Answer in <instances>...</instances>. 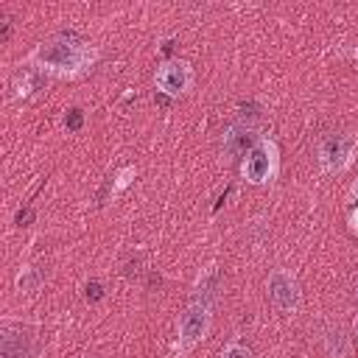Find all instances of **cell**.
I'll return each mask as SVG.
<instances>
[{"label":"cell","instance_id":"obj_9","mask_svg":"<svg viewBox=\"0 0 358 358\" xmlns=\"http://www.w3.org/2000/svg\"><path fill=\"white\" fill-rule=\"evenodd\" d=\"M25 355H28L25 338L20 336V341H17V347H14V336L6 333V336H3V358H25Z\"/></svg>","mask_w":358,"mask_h":358},{"label":"cell","instance_id":"obj_4","mask_svg":"<svg viewBox=\"0 0 358 358\" xmlns=\"http://www.w3.org/2000/svg\"><path fill=\"white\" fill-rule=\"evenodd\" d=\"M266 288H268L271 302H274L282 313L299 310V305H302V291H299V282H296L294 271H288V268H274V271L268 274Z\"/></svg>","mask_w":358,"mask_h":358},{"label":"cell","instance_id":"obj_12","mask_svg":"<svg viewBox=\"0 0 358 358\" xmlns=\"http://www.w3.org/2000/svg\"><path fill=\"white\" fill-rule=\"evenodd\" d=\"M36 282H39V277H36V271H34V268H22V271H20V277H17L20 291H34V288H36Z\"/></svg>","mask_w":358,"mask_h":358},{"label":"cell","instance_id":"obj_18","mask_svg":"<svg viewBox=\"0 0 358 358\" xmlns=\"http://www.w3.org/2000/svg\"><path fill=\"white\" fill-rule=\"evenodd\" d=\"M355 336H358V316H355Z\"/></svg>","mask_w":358,"mask_h":358},{"label":"cell","instance_id":"obj_6","mask_svg":"<svg viewBox=\"0 0 358 358\" xmlns=\"http://www.w3.org/2000/svg\"><path fill=\"white\" fill-rule=\"evenodd\" d=\"M355 143H358V140H355V134H333V137H327V140H324V145H322V154H319L322 168H324V171H330V173L344 171V168L352 162Z\"/></svg>","mask_w":358,"mask_h":358},{"label":"cell","instance_id":"obj_1","mask_svg":"<svg viewBox=\"0 0 358 358\" xmlns=\"http://www.w3.org/2000/svg\"><path fill=\"white\" fill-rule=\"evenodd\" d=\"M98 48L76 34H53L42 39L25 59L28 67L59 78H78L98 62Z\"/></svg>","mask_w":358,"mask_h":358},{"label":"cell","instance_id":"obj_7","mask_svg":"<svg viewBox=\"0 0 358 358\" xmlns=\"http://www.w3.org/2000/svg\"><path fill=\"white\" fill-rule=\"evenodd\" d=\"M255 143H257V137L252 134V129H249V126H232V129L227 131V151H229V154H235V157H238V154H243V157H246V154H249V148H252Z\"/></svg>","mask_w":358,"mask_h":358},{"label":"cell","instance_id":"obj_14","mask_svg":"<svg viewBox=\"0 0 358 358\" xmlns=\"http://www.w3.org/2000/svg\"><path fill=\"white\" fill-rule=\"evenodd\" d=\"M101 296H103L101 282H90V285H87V299H101Z\"/></svg>","mask_w":358,"mask_h":358},{"label":"cell","instance_id":"obj_10","mask_svg":"<svg viewBox=\"0 0 358 358\" xmlns=\"http://www.w3.org/2000/svg\"><path fill=\"white\" fill-rule=\"evenodd\" d=\"M218 358H255V355H252V350H249V347H243V344L232 341V344H227V347L221 350V355H218Z\"/></svg>","mask_w":358,"mask_h":358},{"label":"cell","instance_id":"obj_11","mask_svg":"<svg viewBox=\"0 0 358 358\" xmlns=\"http://www.w3.org/2000/svg\"><path fill=\"white\" fill-rule=\"evenodd\" d=\"M134 173H137V171H134L131 165L120 168V171L115 173V185H112V193H120V190H123V187H126V185H129V182L134 179Z\"/></svg>","mask_w":358,"mask_h":358},{"label":"cell","instance_id":"obj_16","mask_svg":"<svg viewBox=\"0 0 358 358\" xmlns=\"http://www.w3.org/2000/svg\"><path fill=\"white\" fill-rule=\"evenodd\" d=\"M31 218H34V213H31V210H20V213H17V224H28Z\"/></svg>","mask_w":358,"mask_h":358},{"label":"cell","instance_id":"obj_2","mask_svg":"<svg viewBox=\"0 0 358 358\" xmlns=\"http://www.w3.org/2000/svg\"><path fill=\"white\" fill-rule=\"evenodd\" d=\"M277 168H280V151H277V143L263 137L257 140L249 154L243 157L241 162V176L249 182V185H266L277 176Z\"/></svg>","mask_w":358,"mask_h":358},{"label":"cell","instance_id":"obj_3","mask_svg":"<svg viewBox=\"0 0 358 358\" xmlns=\"http://www.w3.org/2000/svg\"><path fill=\"white\" fill-rule=\"evenodd\" d=\"M213 327V305L210 302H201V299H193L185 313L179 316V350H193L199 341L207 338Z\"/></svg>","mask_w":358,"mask_h":358},{"label":"cell","instance_id":"obj_8","mask_svg":"<svg viewBox=\"0 0 358 358\" xmlns=\"http://www.w3.org/2000/svg\"><path fill=\"white\" fill-rule=\"evenodd\" d=\"M31 73H34V67H28V64L22 67V64H20V73L14 76V95H17V98H28V95L36 90V78H34Z\"/></svg>","mask_w":358,"mask_h":358},{"label":"cell","instance_id":"obj_15","mask_svg":"<svg viewBox=\"0 0 358 358\" xmlns=\"http://www.w3.org/2000/svg\"><path fill=\"white\" fill-rule=\"evenodd\" d=\"M347 221H350V229L358 235V207H352V210L347 213Z\"/></svg>","mask_w":358,"mask_h":358},{"label":"cell","instance_id":"obj_13","mask_svg":"<svg viewBox=\"0 0 358 358\" xmlns=\"http://www.w3.org/2000/svg\"><path fill=\"white\" fill-rule=\"evenodd\" d=\"M64 126H67V131H78L84 126V112L81 109H70L64 115Z\"/></svg>","mask_w":358,"mask_h":358},{"label":"cell","instance_id":"obj_5","mask_svg":"<svg viewBox=\"0 0 358 358\" xmlns=\"http://www.w3.org/2000/svg\"><path fill=\"white\" fill-rule=\"evenodd\" d=\"M154 84H157V90H159L162 95H168V98H179L182 92L190 90V84H193V70H190L187 62H182V59H171V62H165V64L157 67V73H154Z\"/></svg>","mask_w":358,"mask_h":358},{"label":"cell","instance_id":"obj_17","mask_svg":"<svg viewBox=\"0 0 358 358\" xmlns=\"http://www.w3.org/2000/svg\"><path fill=\"white\" fill-rule=\"evenodd\" d=\"M352 196H355V199H358V179H355V182H352Z\"/></svg>","mask_w":358,"mask_h":358}]
</instances>
